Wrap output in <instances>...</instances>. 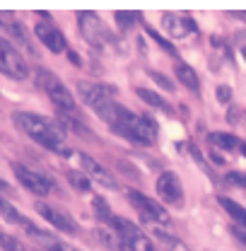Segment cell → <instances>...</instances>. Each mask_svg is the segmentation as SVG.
Here are the masks:
<instances>
[{"instance_id": "cell-16", "label": "cell", "mask_w": 246, "mask_h": 251, "mask_svg": "<svg viewBox=\"0 0 246 251\" xmlns=\"http://www.w3.org/2000/svg\"><path fill=\"white\" fill-rule=\"evenodd\" d=\"M138 97L145 101V104H150V106H154V109H159V111H164V114H174V109L169 106V101L167 99H162L157 92H152V90H145V87H138Z\"/></svg>"}, {"instance_id": "cell-7", "label": "cell", "mask_w": 246, "mask_h": 251, "mask_svg": "<svg viewBox=\"0 0 246 251\" xmlns=\"http://www.w3.org/2000/svg\"><path fill=\"white\" fill-rule=\"evenodd\" d=\"M128 198H130V203L135 205V210L143 215V220L145 222H157V225H169L172 222V218H169V213L159 205V203H154L152 198H148V196H143L140 191H128Z\"/></svg>"}, {"instance_id": "cell-30", "label": "cell", "mask_w": 246, "mask_h": 251, "mask_svg": "<svg viewBox=\"0 0 246 251\" xmlns=\"http://www.w3.org/2000/svg\"><path fill=\"white\" fill-rule=\"evenodd\" d=\"M232 15H234V17H239L242 22H246V10H232Z\"/></svg>"}, {"instance_id": "cell-15", "label": "cell", "mask_w": 246, "mask_h": 251, "mask_svg": "<svg viewBox=\"0 0 246 251\" xmlns=\"http://www.w3.org/2000/svg\"><path fill=\"white\" fill-rule=\"evenodd\" d=\"M208 143L220 148V150H224V152H234V150L242 148V140L232 133H208Z\"/></svg>"}, {"instance_id": "cell-25", "label": "cell", "mask_w": 246, "mask_h": 251, "mask_svg": "<svg viewBox=\"0 0 246 251\" xmlns=\"http://www.w3.org/2000/svg\"><path fill=\"white\" fill-rule=\"evenodd\" d=\"M224 179H227V184H234V186H239V188H246V174H242V172H229Z\"/></svg>"}, {"instance_id": "cell-5", "label": "cell", "mask_w": 246, "mask_h": 251, "mask_svg": "<svg viewBox=\"0 0 246 251\" xmlns=\"http://www.w3.org/2000/svg\"><path fill=\"white\" fill-rule=\"evenodd\" d=\"M63 157H68V159H73L80 169H82V174H87L90 176V181L94 184H99V186L104 188H119V184L114 181V176H111V172L106 169V167H101L97 159H92L90 155H85V152H80V150H70V148H65L63 150Z\"/></svg>"}, {"instance_id": "cell-22", "label": "cell", "mask_w": 246, "mask_h": 251, "mask_svg": "<svg viewBox=\"0 0 246 251\" xmlns=\"http://www.w3.org/2000/svg\"><path fill=\"white\" fill-rule=\"evenodd\" d=\"M138 20H140V15H138V12H116V22H119V27H121V29H130Z\"/></svg>"}, {"instance_id": "cell-8", "label": "cell", "mask_w": 246, "mask_h": 251, "mask_svg": "<svg viewBox=\"0 0 246 251\" xmlns=\"http://www.w3.org/2000/svg\"><path fill=\"white\" fill-rule=\"evenodd\" d=\"M12 172H15V176H17V181L22 184V186L31 191L34 196H49L51 193V179L49 176H44L41 172H36V169H29V167H25V164H12Z\"/></svg>"}, {"instance_id": "cell-27", "label": "cell", "mask_w": 246, "mask_h": 251, "mask_svg": "<svg viewBox=\"0 0 246 251\" xmlns=\"http://www.w3.org/2000/svg\"><path fill=\"white\" fill-rule=\"evenodd\" d=\"M234 44H237V49L244 53V58H246V31H237L234 34Z\"/></svg>"}, {"instance_id": "cell-2", "label": "cell", "mask_w": 246, "mask_h": 251, "mask_svg": "<svg viewBox=\"0 0 246 251\" xmlns=\"http://www.w3.org/2000/svg\"><path fill=\"white\" fill-rule=\"evenodd\" d=\"M77 25H80V34L85 36V41L90 46H94V49H106V46L116 44L111 29L104 25V20L97 12H92V10H82L77 15Z\"/></svg>"}, {"instance_id": "cell-10", "label": "cell", "mask_w": 246, "mask_h": 251, "mask_svg": "<svg viewBox=\"0 0 246 251\" xmlns=\"http://www.w3.org/2000/svg\"><path fill=\"white\" fill-rule=\"evenodd\" d=\"M77 94L87 106H99L104 101H111L116 97L114 85H104V82H77Z\"/></svg>"}, {"instance_id": "cell-18", "label": "cell", "mask_w": 246, "mask_h": 251, "mask_svg": "<svg viewBox=\"0 0 246 251\" xmlns=\"http://www.w3.org/2000/svg\"><path fill=\"white\" fill-rule=\"evenodd\" d=\"M94 234H97V239H99L106 249H114V251L121 249V239H119V234H114V232H109V229H104V227H97Z\"/></svg>"}, {"instance_id": "cell-3", "label": "cell", "mask_w": 246, "mask_h": 251, "mask_svg": "<svg viewBox=\"0 0 246 251\" xmlns=\"http://www.w3.org/2000/svg\"><path fill=\"white\" fill-rule=\"evenodd\" d=\"M109 225H111V229H116V234L121 239V251H154L152 239L130 220L114 215L109 220Z\"/></svg>"}, {"instance_id": "cell-4", "label": "cell", "mask_w": 246, "mask_h": 251, "mask_svg": "<svg viewBox=\"0 0 246 251\" xmlns=\"http://www.w3.org/2000/svg\"><path fill=\"white\" fill-rule=\"evenodd\" d=\"M36 85H39V87L46 92V97L58 106L61 114H75V97H73V92L63 85L53 73L39 70V73H36Z\"/></svg>"}, {"instance_id": "cell-12", "label": "cell", "mask_w": 246, "mask_h": 251, "mask_svg": "<svg viewBox=\"0 0 246 251\" xmlns=\"http://www.w3.org/2000/svg\"><path fill=\"white\" fill-rule=\"evenodd\" d=\"M34 34H36V39H39L51 53H65L68 44H65L63 31L58 29L56 25H51V22H36Z\"/></svg>"}, {"instance_id": "cell-20", "label": "cell", "mask_w": 246, "mask_h": 251, "mask_svg": "<svg viewBox=\"0 0 246 251\" xmlns=\"http://www.w3.org/2000/svg\"><path fill=\"white\" fill-rule=\"evenodd\" d=\"M0 249H2V251H27V247H25V244H22L17 237L0 232Z\"/></svg>"}, {"instance_id": "cell-14", "label": "cell", "mask_w": 246, "mask_h": 251, "mask_svg": "<svg viewBox=\"0 0 246 251\" xmlns=\"http://www.w3.org/2000/svg\"><path fill=\"white\" fill-rule=\"evenodd\" d=\"M174 73H176V77H179V82L184 85V87H188L191 92H200V80H198V73L188 65V63H176V68H174Z\"/></svg>"}, {"instance_id": "cell-21", "label": "cell", "mask_w": 246, "mask_h": 251, "mask_svg": "<svg viewBox=\"0 0 246 251\" xmlns=\"http://www.w3.org/2000/svg\"><path fill=\"white\" fill-rule=\"evenodd\" d=\"M92 208H94V213H97V218L101 220V222H109V220L114 218V215H111V210H109V205H106V201H104L101 196H94Z\"/></svg>"}, {"instance_id": "cell-32", "label": "cell", "mask_w": 246, "mask_h": 251, "mask_svg": "<svg viewBox=\"0 0 246 251\" xmlns=\"http://www.w3.org/2000/svg\"><path fill=\"white\" fill-rule=\"evenodd\" d=\"M239 150H242V155L246 157V145H244V143H242V148H239Z\"/></svg>"}, {"instance_id": "cell-29", "label": "cell", "mask_w": 246, "mask_h": 251, "mask_svg": "<svg viewBox=\"0 0 246 251\" xmlns=\"http://www.w3.org/2000/svg\"><path fill=\"white\" fill-rule=\"evenodd\" d=\"M49 251H82V249H77V247H73V244H68V242H58V239H56V244Z\"/></svg>"}, {"instance_id": "cell-6", "label": "cell", "mask_w": 246, "mask_h": 251, "mask_svg": "<svg viewBox=\"0 0 246 251\" xmlns=\"http://www.w3.org/2000/svg\"><path fill=\"white\" fill-rule=\"evenodd\" d=\"M0 73L7 75L10 80H25L29 75V65L20 53V49H15L2 36H0Z\"/></svg>"}, {"instance_id": "cell-17", "label": "cell", "mask_w": 246, "mask_h": 251, "mask_svg": "<svg viewBox=\"0 0 246 251\" xmlns=\"http://www.w3.org/2000/svg\"><path fill=\"white\" fill-rule=\"evenodd\" d=\"M220 205H222V210H224V213H229V218L234 220L237 225L246 227V208L244 205L234 203L232 198H220Z\"/></svg>"}, {"instance_id": "cell-11", "label": "cell", "mask_w": 246, "mask_h": 251, "mask_svg": "<svg viewBox=\"0 0 246 251\" xmlns=\"http://www.w3.org/2000/svg\"><path fill=\"white\" fill-rule=\"evenodd\" d=\"M39 215L46 220V222H51L56 229L65 232V234H77V225H75V220L70 218L63 208L53 205V203H39Z\"/></svg>"}, {"instance_id": "cell-31", "label": "cell", "mask_w": 246, "mask_h": 251, "mask_svg": "<svg viewBox=\"0 0 246 251\" xmlns=\"http://www.w3.org/2000/svg\"><path fill=\"white\" fill-rule=\"evenodd\" d=\"M0 191H10V184L5 179H0Z\"/></svg>"}, {"instance_id": "cell-26", "label": "cell", "mask_w": 246, "mask_h": 251, "mask_svg": "<svg viewBox=\"0 0 246 251\" xmlns=\"http://www.w3.org/2000/svg\"><path fill=\"white\" fill-rule=\"evenodd\" d=\"M217 99H220L222 104H229V101H232V90H229L227 85H217Z\"/></svg>"}, {"instance_id": "cell-24", "label": "cell", "mask_w": 246, "mask_h": 251, "mask_svg": "<svg viewBox=\"0 0 246 251\" xmlns=\"http://www.w3.org/2000/svg\"><path fill=\"white\" fill-rule=\"evenodd\" d=\"M148 34L152 36L154 41H157V44H159V46H162V49H164L167 53H172V56H176V49L172 46V41H167V39H162V36H159V34H157V31H154L152 27H148Z\"/></svg>"}, {"instance_id": "cell-9", "label": "cell", "mask_w": 246, "mask_h": 251, "mask_svg": "<svg viewBox=\"0 0 246 251\" xmlns=\"http://www.w3.org/2000/svg\"><path fill=\"white\" fill-rule=\"evenodd\" d=\"M157 193L164 203H169L174 208H184V186H181V179L174 172H162L159 174Z\"/></svg>"}, {"instance_id": "cell-33", "label": "cell", "mask_w": 246, "mask_h": 251, "mask_svg": "<svg viewBox=\"0 0 246 251\" xmlns=\"http://www.w3.org/2000/svg\"><path fill=\"white\" fill-rule=\"evenodd\" d=\"M174 251H186V249H184V247H176V249H174Z\"/></svg>"}, {"instance_id": "cell-23", "label": "cell", "mask_w": 246, "mask_h": 251, "mask_svg": "<svg viewBox=\"0 0 246 251\" xmlns=\"http://www.w3.org/2000/svg\"><path fill=\"white\" fill-rule=\"evenodd\" d=\"M148 75L152 77V80L157 82V85H159V87H162V90H164V92H174V82H172L167 75H162V73H154V70H148Z\"/></svg>"}, {"instance_id": "cell-13", "label": "cell", "mask_w": 246, "mask_h": 251, "mask_svg": "<svg viewBox=\"0 0 246 251\" xmlns=\"http://www.w3.org/2000/svg\"><path fill=\"white\" fill-rule=\"evenodd\" d=\"M162 29L167 31L169 36H174V39H184L188 31H198L196 27V22L193 20H188V17H179V15H164L162 17Z\"/></svg>"}, {"instance_id": "cell-1", "label": "cell", "mask_w": 246, "mask_h": 251, "mask_svg": "<svg viewBox=\"0 0 246 251\" xmlns=\"http://www.w3.org/2000/svg\"><path fill=\"white\" fill-rule=\"evenodd\" d=\"M12 124L17 126L25 135H29L34 143L44 145L46 150H53V152L63 155V150H65V143H63L65 130L56 121H51L46 116H39V114H29V111H15L12 114Z\"/></svg>"}, {"instance_id": "cell-28", "label": "cell", "mask_w": 246, "mask_h": 251, "mask_svg": "<svg viewBox=\"0 0 246 251\" xmlns=\"http://www.w3.org/2000/svg\"><path fill=\"white\" fill-rule=\"evenodd\" d=\"M232 234L242 242V247H246V227H242V225H232Z\"/></svg>"}, {"instance_id": "cell-19", "label": "cell", "mask_w": 246, "mask_h": 251, "mask_svg": "<svg viewBox=\"0 0 246 251\" xmlns=\"http://www.w3.org/2000/svg\"><path fill=\"white\" fill-rule=\"evenodd\" d=\"M68 181H70V186L75 188V191H82V193L92 188L90 176L87 174H80V172H68Z\"/></svg>"}]
</instances>
